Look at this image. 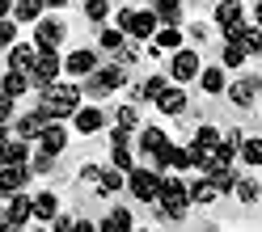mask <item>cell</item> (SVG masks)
Returning a JSON list of instances; mask_svg holds the SVG:
<instances>
[{
  "mask_svg": "<svg viewBox=\"0 0 262 232\" xmlns=\"http://www.w3.org/2000/svg\"><path fill=\"white\" fill-rule=\"evenodd\" d=\"M110 220H114V228H119V232H131V211H127V207H114Z\"/></svg>",
  "mask_w": 262,
  "mask_h": 232,
  "instance_id": "cell-40",
  "label": "cell"
},
{
  "mask_svg": "<svg viewBox=\"0 0 262 232\" xmlns=\"http://www.w3.org/2000/svg\"><path fill=\"white\" fill-rule=\"evenodd\" d=\"M136 123H140V110H136V106H119V127H127V131H131Z\"/></svg>",
  "mask_w": 262,
  "mask_h": 232,
  "instance_id": "cell-39",
  "label": "cell"
},
{
  "mask_svg": "<svg viewBox=\"0 0 262 232\" xmlns=\"http://www.w3.org/2000/svg\"><path fill=\"white\" fill-rule=\"evenodd\" d=\"M157 21H165V30H178V21H182V5L178 0H161V5H152Z\"/></svg>",
  "mask_w": 262,
  "mask_h": 232,
  "instance_id": "cell-18",
  "label": "cell"
},
{
  "mask_svg": "<svg viewBox=\"0 0 262 232\" xmlns=\"http://www.w3.org/2000/svg\"><path fill=\"white\" fill-rule=\"evenodd\" d=\"M165 89H169V76H148L136 93H140V97H152V102H161V93H165Z\"/></svg>",
  "mask_w": 262,
  "mask_h": 232,
  "instance_id": "cell-27",
  "label": "cell"
},
{
  "mask_svg": "<svg viewBox=\"0 0 262 232\" xmlns=\"http://www.w3.org/2000/svg\"><path fill=\"white\" fill-rule=\"evenodd\" d=\"M26 160H30V144L21 135L5 140V165H26Z\"/></svg>",
  "mask_w": 262,
  "mask_h": 232,
  "instance_id": "cell-21",
  "label": "cell"
},
{
  "mask_svg": "<svg viewBox=\"0 0 262 232\" xmlns=\"http://www.w3.org/2000/svg\"><path fill=\"white\" fill-rule=\"evenodd\" d=\"M13 9V21H38L42 17V0H17V5H9Z\"/></svg>",
  "mask_w": 262,
  "mask_h": 232,
  "instance_id": "cell-19",
  "label": "cell"
},
{
  "mask_svg": "<svg viewBox=\"0 0 262 232\" xmlns=\"http://www.w3.org/2000/svg\"><path fill=\"white\" fill-rule=\"evenodd\" d=\"M237 47H245V55H262V30L258 26H245L241 38H237Z\"/></svg>",
  "mask_w": 262,
  "mask_h": 232,
  "instance_id": "cell-26",
  "label": "cell"
},
{
  "mask_svg": "<svg viewBox=\"0 0 262 232\" xmlns=\"http://www.w3.org/2000/svg\"><path fill=\"white\" fill-rule=\"evenodd\" d=\"M26 89H34L30 72H9V76H5V97H21Z\"/></svg>",
  "mask_w": 262,
  "mask_h": 232,
  "instance_id": "cell-25",
  "label": "cell"
},
{
  "mask_svg": "<svg viewBox=\"0 0 262 232\" xmlns=\"http://www.w3.org/2000/svg\"><path fill=\"white\" fill-rule=\"evenodd\" d=\"M110 144H114V148H127V144H131V131H127V127H114V131H110Z\"/></svg>",
  "mask_w": 262,
  "mask_h": 232,
  "instance_id": "cell-41",
  "label": "cell"
},
{
  "mask_svg": "<svg viewBox=\"0 0 262 232\" xmlns=\"http://www.w3.org/2000/svg\"><path fill=\"white\" fill-rule=\"evenodd\" d=\"M102 173H106V169H97V165H85V169H80V177H85V181H97V186H102Z\"/></svg>",
  "mask_w": 262,
  "mask_h": 232,
  "instance_id": "cell-42",
  "label": "cell"
},
{
  "mask_svg": "<svg viewBox=\"0 0 262 232\" xmlns=\"http://www.w3.org/2000/svg\"><path fill=\"white\" fill-rule=\"evenodd\" d=\"M63 148H68V127L51 123V127L42 131V140H38V152H47V156H59Z\"/></svg>",
  "mask_w": 262,
  "mask_h": 232,
  "instance_id": "cell-10",
  "label": "cell"
},
{
  "mask_svg": "<svg viewBox=\"0 0 262 232\" xmlns=\"http://www.w3.org/2000/svg\"><path fill=\"white\" fill-rule=\"evenodd\" d=\"M47 127H51V119H47L42 110H34V114H26V119L17 123V135L30 144V140H42V131H47Z\"/></svg>",
  "mask_w": 262,
  "mask_h": 232,
  "instance_id": "cell-12",
  "label": "cell"
},
{
  "mask_svg": "<svg viewBox=\"0 0 262 232\" xmlns=\"http://www.w3.org/2000/svg\"><path fill=\"white\" fill-rule=\"evenodd\" d=\"M190 148H199V152L211 156V152L220 148V131H216V127H199V131H194V144H190Z\"/></svg>",
  "mask_w": 262,
  "mask_h": 232,
  "instance_id": "cell-23",
  "label": "cell"
},
{
  "mask_svg": "<svg viewBox=\"0 0 262 232\" xmlns=\"http://www.w3.org/2000/svg\"><path fill=\"white\" fill-rule=\"evenodd\" d=\"M169 76L178 80V85H186V80H199V76H203L199 55H194V51H178V55H173V63H169Z\"/></svg>",
  "mask_w": 262,
  "mask_h": 232,
  "instance_id": "cell-6",
  "label": "cell"
},
{
  "mask_svg": "<svg viewBox=\"0 0 262 232\" xmlns=\"http://www.w3.org/2000/svg\"><path fill=\"white\" fill-rule=\"evenodd\" d=\"M30 169H34V173H47V169H51V156H47V152H38V156H34V165H30Z\"/></svg>",
  "mask_w": 262,
  "mask_h": 232,
  "instance_id": "cell-43",
  "label": "cell"
},
{
  "mask_svg": "<svg viewBox=\"0 0 262 232\" xmlns=\"http://www.w3.org/2000/svg\"><path fill=\"white\" fill-rule=\"evenodd\" d=\"M241 63H245V47L228 42V47H224V68H241Z\"/></svg>",
  "mask_w": 262,
  "mask_h": 232,
  "instance_id": "cell-34",
  "label": "cell"
},
{
  "mask_svg": "<svg viewBox=\"0 0 262 232\" xmlns=\"http://www.w3.org/2000/svg\"><path fill=\"white\" fill-rule=\"evenodd\" d=\"M123 186H127V181H123L119 169H106V173H102V190H106V194H110V190H123Z\"/></svg>",
  "mask_w": 262,
  "mask_h": 232,
  "instance_id": "cell-37",
  "label": "cell"
},
{
  "mask_svg": "<svg viewBox=\"0 0 262 232\" xmlns=\"http://www.w3.org/2000/svg\"><path fill=\"white\" fill-rule=\"evenodd\" d=\"M258 194H262V190H258L254 177H237V198H241V203H254Z\"/></svg>",
  "mask_w": 262,
  "mask_h": 232,
  "instance_id": "cell-31",
  "label": "cell"
},
{
  "mask_svg": "<svg viewBox=\"0 0 262 232\" xmlns=\"http://www.w3.org/2000/svg\"><path fill=\"white\" fill-rule=\"evenodd\" d=\"M34 215H38V220H59V198H55L51 190H42V194L34 198Z\"/></svg>",
  "mask_w": 262,
  "mask_h": 232,
  "instance_id": "cell-22",
  "label": "cell"
},
{
  "mask_svg": "<svg viewBox=\"0 0 262 232\" xmlns=\"http://www.w3.org/2000/svg\"><path fill=\"white\" fill-rule=\"evenodd\" d=\"M38 110H42L51 123H55V119H76V114L85 110V106H80V89H76V85H51V89L42 93Z\"/></svg>",
  "mask_w": 262,
  "mask_h": 232,
  "instance_id": "cell-1",
  "label": "cell"
},
{
  "mask_svg": "<svg viewBox=\"0 0 262 232\" xmlns=\"http://www.w3.org/2000/svg\"><path fill=\"white\" fill-rule=\"evenodd\" d=\"M127 186L136 198H144V203H152V198H161V186H165V177H161L157 169H136L127 173Z\"/></svg>",
  "mask_w": 262,
  "mask_h": 232,
  "instance_id": "cell-4",
  "label": "cell"
},
{
  "mask_svg": "<svg viewBox=\"0 0 262 232\" xmlns=\"http://www.w3.org/2000/svg\"><path fill=\"white\" fill-rule=\"evenodd\" d=\"M5 232H17V228H9V224H5Z\"/></svg>",
  "mask_w": 262,
  "mask_h": 232,
  "instance_id": "cell-48",
  "label": "cell"
},
{
  "mask_svg": "<svg viewBox=\"0 0 262 232\" xmlns=\"http://www.w3.org/2000/svg\"><path fill=\"white\" fill-rule=\"evenodd\" d=\"M254 93H258V80H254V76H250V80H237V85H228V97H233L237 106H250Z\"/></svg>",
  "mask_w": 262,
  "mask_h": 232,
  "instance_id": "cell-24",
  "label": "cell"
},
{
  "mask_svg": "<svg viewBox=\"0 0 262 232\" xmlns=\"http://www.w3.org/2000/svg\"><path fill=\"white\" fill-rule=\"evenodd\" d=\"M123 85H127V72H123V68H97V76L89 80L85 89H89L93 97H102V93H110V89H123Z\"/></svg>",
  "mask_w": 262,
  "mask_h": 232,
  "instance_id": "cell-7",
  "label": "cell"
},
{
  "mask_svg": "<svg viewBox=\"0 0 262 232\" xmlns=\"http://www.w3.org/2000/svg\"><path fill=\"white\" fill-rule=\"evenodd\" d=\"M34 63H38V51H34V47L17 42V47L9 51V72H34Z\"/></svg>",
  "mask_w": 262,
  "mask_h": 232,
  "instance_id": "cell-13",
  "label": "cell"
},
{
  "mask_svg": "<svg viewBox=\"0 0 262 232\" xmlns=\"http://www.w3.org/2000/svg\"><path fill=\"white\" fill-rule=\"evenodd\" d=\"M26 177H30L26 165H5V169H0V190H5V194H17Z\"/></svg>",
  "mask_w": 262,
  "mask_h": 232,
  "instance_id": "cell-15",
  "label": "cell"
},
{
  "mask_svg": "<svg viewBox=\"0 0 262 232\" xmlns=\"http://www.w3.org/2000/svg\"><path fill=\"white\" fill-rule=\"evenodd\" d=\"M63 72V59L55 51H38V63H34V72H30V80H34V89H51L55 85V76Z\"/></svg>",
  "mask_w": 262,
  "mask_h": 232,
  "instance_id": "cell-5",
  "label": "cell"
},
{
  "mask_svg": "<svg viewBox=\"0 0 262 232\" xmlns=\"http://www.w3.org/2000/svg\"><path fill=\"white\" fill-rule=\"evenodd\" d=\"M76 224H80V220H68V215H59V220H55V232H76Z\"/></svg>",
  "mask_w": 262,
  "mask_h": 232,
  "instance_id": "cell-44",
  "label": "cell"
},
{
  "mask_svg": "<svg viewBox=\"0 0 262 232\" xmlns=\"http://www.w3.org/2000/svg\"><path fill=\"white\" fill-rule=\"evenodd\" d=\"M216 194H220V190L211 186L207 177H199V181H194V186H190V203H211V198H216Z\"/></svg>",
  "mask_w": 262,
  "mask_h": 232,
  "instance_id": "cell-29",
  "label": "cell"
},
{
  "mask_svg": "<svg viewBox=\"0 0 262 232\" xmlns=\"http://www.w3.org/2000/svg\"><path fill=\"white\" fill-rule=\"evenodd\" d=\"M106 13H110L106 0H89V5H85V17L89 21H106Z\"/></svg>",
  "mask_w": 262,
  "mask_h": 232,
  "instance_id": "cell-36",
  "label": "cell"
},
{
  "mask_svg": "<svg viewBox=\"0 0 262 232\" xmlns=\"http://www.w3.org/2000/svg\"><path fill=\"white\" fill-rule=\"evenodd\" d=\"M254 13H258V30H262V5H254Z\"/></svg>",
  "mask_w": 262,
  "mask_h": 232,
  "instance_id": "cell-47",
  "label": "cell"
},
{
  "mask_svg": "<svg viewBox=\"0 0 262 232\" xmlns=\"http://www.w3.org/2000/svg\"><path fill=\"white\" fill-rule=\"evenodd\" d=\"M157 47H165V51L178 55V47H182V34H178V30H161V34H157Z\"/></svg>",
  "mask_w": 262,
  "mask_h": 232,
  "instance_id": "cell-35",
  "label": "cell"
},
{
  "mask_svg": "<svg viewBox=\"0 0 262 232\" xmlns=\"http://www.w3.org/2000/svg\"><path fill=\"white\" fill-rule=\"evenodd\" d=\"M76 232H102V228H97V224H89V220H80V224H76Z\"/></svg>",
  "mask_w": 262,
  "mask_h": 232,
  "instance_id": "cell-46",
  "label": "cell"
},
{
  "mask_svg": "<svg viewBox=\"0 0 262 232\" xmlns=\"http://www.w3.org/2000/svg\"><path fill=\"white\" fill-rule=\"evenodd\" d=\"M63 68H68L72 76H89V72L97 76V55H93V51H72V55H68V63H63Z\"/></svg>",
  "mask_w": 262,
  "mask_h": 232,
  "instance_id": "cell-14",
  "label": "cell"
},
{
  "mask_svg": "<svg viewBox=\"0 0 262 232\" xmlns=\"http://www.w3.org/2000/svg\"><path fill=\"white\" fill-rule=\"evenodd\" d=\"M216 21L224 26V34H228V42H237L241 38V30H245V21H241V5H216Z\"/></svg>",
  "mask_w": 262,
  "mask_h": 232,
  "instance_id": "cell-8",
  "label": "cell"
},
{
  "mask_svg": "<svg viewBox=\"0 0 262 232\" xmlns=\"http://www.w3.org/2000/svg\"><path fill=\"white\" fill-rule=\"evenodd\" d=\"M0 47H9V51L17 47V21H13V17L0 21Z\"/></svg>",
  "mask_w": 262,
  "mask_h": 232,
  "instance_id": "cell-33",
  "label": "cell"
},
{
  "mask_svg": "<svg viewBox=\"0 0 262 232\" xmlns=\"http://www.w3.org/2000/svg\"><path fill=\"white\" fill-rule=\"evenodd\" d=\"M72 123H76V131H80V135H93V131H102L106 114H102V110H93V106H85V110H80Z\"/></svg>",
  "mask_w": 262,
  "mask_h": 232,
  "instance_id": "cell-16",
  "label": "cell"
},
{
  "mask_svg": "<svg viewBox=\"0 0 262 232\" xmlns=\"http://www.w3.org/2000/svg\"><path fill=\"white\" fill-rule=\"evenodd\" d=\"M157 203H161V215H165V220H182L186 207H190V190L182 186V177H165Z\"/></svg>",
  "mask_w": 262,
  "mask_h": 232,
  "instance_id": "cell-2",
  "label": "cell"
},
{
  "mask_svg": "<svg viewBox=\"0 0 262 232\" xmlns=\"http://www.w3.org/2000/svg\"><path fill=\"white\" fill-rule=\"evenodd\" d=\"M207 181H211L216 190H237V173H233V169H211Z\"/></svg>",
  "mask_w": 262,
  "mask_h": 232,
  "instance_id": "cell-30",
  "label": "cell"
},
{
  "mask_svg": "<svg viewBox=\"0 0 262 232\" xmlns=\"http://www.w3.org/2000/svg\"><path fill=\"white\" fill-rule=\"evenodd\" d=\"M38 232H42V228H38Z\"/></svg>",
  "mask_w": 262,
  "mask_h": 232,
  "instance_id": "cell-49",
  "label": "cell"
},
{
  "mask_svg": "<svg viewBox=\"0 0 262 232\" xmlns=\"http://www.w3.org/2000/svg\"><path fill=\"white\" fill-rule=\"evenodd\" d=\"M102 47L106 51H123V30H102Z\"/></svg>",
  "mask_w": 262,
  "mask_h": 232,
  "instance_id": "cell-38",
  "label": "cell"
},
{
  "mask_svg": "<svg viewBox=\"0 0 262 232\" xmlns=\"http://www.w3.org/2000/svg\"><path fill=\"white\" fill-rule=\"evenodd\" d=\"M34 42H38V51H55V47L63 42V21H38V30H34Z\"/></svg>",
  "mask_w": 262,
  "mask_h": 232,
  "instance_id": "cell-9",
  "label": "cell"
},
{
  "mask_svg": "<svg viewBox=\"0 0 262 232\" xmlns=\"http://www.w3.org/2000/svg\"><path fill=\"white\" fill-rule=\"evenodd\" d=\"M157 110H161V114H182V110H186V93H182V85H173V89L161 93Z\"/></svg>",
  "mask_w": 262,
  "mask_h": 232,
  "instance_id": "cell-17",
  "label": "cell"
},
{
  "mask_svg": "<svg viewBox=\"0 0 262 232\" xmlns=\"http://www.w3.org/2000/svg\"><path fill=\"white\" fill-rule=\"evenodd\" d=\"M30 215H34V198L13 194V198H9V211H5V224H9V228H17V224L30 220Z\"/></svg>",
  "mask_w": 262,
  "mask_h": 232,
  "instance_id": "cell-11",
  "label": "cell"
},
{
  "mask_svg": "<svg viewBox=\"0 0 262 232\" xmlns=\"http://www.w3.org/2000/svg\"><path fill=\"white\" fill-rule=\"evenodd\" d=\"M119 30H127L131 38H157V13L152 9H123L119 13Z\"/></svg>",
  "mask_w": 262,
  "mask_h": 232,
  "instance_id": "cell-3",
  "label": "cell"
},
{
  "mask_svg": "<svg viewBox=\"0 0 262 232\" xmlns=\"http://www.w3.org/2000/svg\"><path fill=\"white\" fill-rule=\"evenodd\" d=\"M140 148H144V152H165V148H169V140H165V131H161V127H144V135H140Z\"/></svg>",
  "mask_w": 262,
  "mask_h": 232,
  "instance_id": "cell-20",
  "label": "cell"
},
{
  "mask_svg": "<svg viewBox=\"0 0 262 232\" xmlns=\"http://www.w3.org/2000/svg\"><path fill=\"white\" fill-rule=\"evenodd\" d=\"M199 85H203L207 93H224V89H228V85H224V68H203Z\"/></svg>",
  "mask_w": 262,
  "mask_h": 232,
  "instance_id": "cell-28",
  "label": "cell"
},
{
  "mask_svg": "<svg viewBox=\"0 0 262 232\" xmlns=\"http://www.w3.org/2000/svg\"><path fill=\"white\" fill-rule=\"evenodd\" d=\"M0 119H5V123L13 119V97H0Z\"/></svg>",
  "mask_w": 262,
  "mask_h": 232,
  "instance_id": "cell-45",
  "label": "cell"
},
{
  "mask_svg": "<svg viewBox=\"0 0 262 232\" xmlns=\"http://www.w3.org/2000/svg\"><path fill=\"white\" fill-rule=\"evenodd\" d=\"M241 160L245 165H262V140H245L241 144Z\"/></svg>",
  "mask_w": 262,
  "mask_h": 232,
  "instance_id": "cell-32",
  "label": "cell"
}]
</instances>
